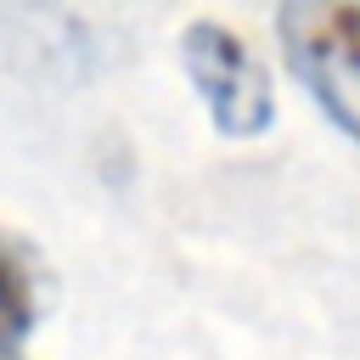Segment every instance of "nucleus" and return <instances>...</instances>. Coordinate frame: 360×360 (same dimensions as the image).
<instances>
[{"label": "nucleus", "instance_id": "1", "mask_svg": "<svg viewBox=\"0 0 360 360\" xmlns=\"http://www.w3.org/2000/svg\"><path fill=\"white\" fill-rule=\"evenodd\" d=\"M276 34L292 79L360 146V0H281Z\"/></svg>", "mask_w": 360, "mask_h": 360}, {"label": "nucleus", "instance_id": "2", "mask_svg": "<svg viewBox=\"0 0 360 360\" xmlns=\"http://www.w3.org/2000/svg\"><path fill=\"white\" fill-rule=\"evenodd\" d=\"M180 68L197 101L208 107V124L231 141H253L276 124V84L259 68V56L225 28V22H191L180 34Z\"/></svg>", "mask_w": 360, "mask_h": 360}, {"label": "nucleus", "instance_id": "3", "mask_svg": "<svg viewBox=\"0 0 360 360\" xmlns=\"http://www.w3.org/2000/svg\"><path fill=\"white\" fill-rule=\"evenodd\" d=\"M39 298H45V270L34 259V248L11 231H0V332L28 338L39 321Z\"/></svg>", "mask_w": 360, "mask_h": 360}, {"label": "nucleus", "instance_id": "4", "mask_svg": "<svg viewBox=\"0 0 360 360\" xmlns=\"http://www.w3.org/2000/svg\"><path fill=\"white\" fill-rule=\"evenodd\" d=\"M0 360H28V349H22L17 332H0Z\"/></svg>", "mask_w": 360, "mask_h": 360}]
</instances>
